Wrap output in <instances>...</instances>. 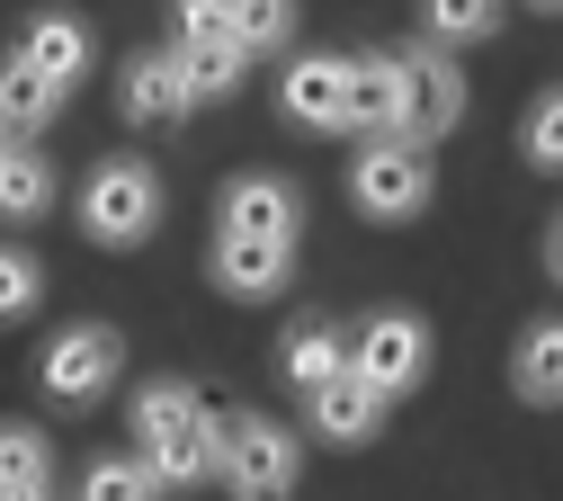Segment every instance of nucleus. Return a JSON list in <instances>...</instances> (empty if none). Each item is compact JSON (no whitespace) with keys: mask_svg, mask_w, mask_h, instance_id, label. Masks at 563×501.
Instances as JSON below:
<instances>
[{"mask_svg":"<svg viewBox=\"0 0 563 501\" xmlns=\"http://www.w3.org/2000/svg\"><path fill=\"white\" fill-rule=\"evenodd\" d=\"M296 475H305V448L287 421H268V412L216 421V483H233V501H287Z\"/></svg>","mask_w":563,"mask_h":501,"instance_id":"1","label":"nucleus"},{"mask_svg":"<svg viewBox=\"0 0 563 501\" xmlns=\"http://www.w3.org/2000/svg\"><path fill=\"white\" fill-rule=\"evenodd\" d=\"M81 233L99 251L153 242L162 233V179H153V162H99L90 188H81Z\"/></svg>","mask_w":563,"mask_h":501,"instance_id":"2","label":"nucleus"},{"mask_svg":"<svg viewBox=\"0 0 563 501\" xmlns=\"http://www.w3.org/2000/svg\"><path fill=\"white\" fill-rule=\"evenodd\" d=\"M465 117V72L439 54V45H420V54H394V143H420V153H430V143L448 134Z\"/></svg>","mask_w":563,"mask_h":501,"instance_id":"3","label":"nucleus"},{"mask_svg":"<svg viewBox=\"0 0 563 501\" xmlns=\"http://www.w3.org/2000/svg\"><path fill=\"white\" fill-rule=\"evenodd\" d=\"M349 197H358V215H376V225H411V215H430L439 171H430V153H420V143L376 134L367 153L349 162Z\"/></svg>","mask_w":563,"mask_h":501,"instance_id":"4","label":"nucleus"},{"mask_svg":"<svg viewBox=\"0 0 563 501\" xmlns=\"http://www.w3.org/2000/svg\"><path fill=\"white\" fill-rule=\"evenodd\" d=\"M117 368H125V340H117V323H63L54 340H45V358H36V385L54 394V403H99L108 385H117Z\"/></svg>","mask_w":563,"mask_h":501,"instance_id":"5","label":"nucleus"},{"mask_svg":"<svg viewBox=\"0 0 563 501\" xmlns=\"http://www.w3.org/2000/svg\"><path fill=\"white\" fill-rule=\"evenodd\" d=\"M349 377L376 385L385 403L411 394L420 377H430V323L420 314H367L358 331H349Z\"/></svg>","mask_w":563,"mask_h":501,"instance_id":"6","label":"nucleus"},{"mask_svg":"<svg viewBox=\"0 0 563 501\" xmlns=\"http://www.w3.org/2000/svg\"><path fill=\"white\" fill-rule=\"evenodd\" d=\"M349 90H358V54H296L277 72V108L313 134H349Z\"/></svg>","mask_w":563,"mask_h":501,"instance_id":"7","label":"nucleus"},{"mask_svg":"<svg viewBox=\"0 0 563 501\" xmlns=\"http://www.w3.org/2000/svg\"><path fill=\"white\" fill-rule=\"evenodd\" d=\"M216 233H268V242H296L305 233V188L277 179V171H242L216 197Z\"/></svg>","mask_w":563,"mask_h":501,"instance_id":"8","label":"nucleus"},{"mask_svg":"<svg viewBox=\"0 0 563 501\" xmlns=\"http://www.w3.org/2000/svg\"><path fill=\"white\" fill-rule=\"evenodd\" d=\"M206 269H216L224 296L268 305V296H287V277H296V242H268V233H216Z\"/></svg>","mask_w":563,"mask_h":501,"instance_id":"9","label":"nucleus"},{"mask_svg":"<svg viewBox=\"0 0 563 501\" xmlns=\"http://www.w3.org/2000/svg\"><path fill=\"white\" fill-rule=\"evenodd\" d=\"M162 54H170V72H179L188 108H206V99H233V90H242V72H251V54H242L233 36H170Z\"/></svg>","mask_w":563,"mask_h":501,"instance_id":"10","label":"nucleus"},{"mask_svg":"<svg viewBox=\"0 0 563 501\" xmlns=\"http://www.w3.org/2000/svg\"><path fill=\"white\" fill-rule=\"evenodd\" d=\"M305 412H313V429H322L331 448H367L376 429H385V394H376V385H358L349 368H340L331 385H313V394H305Z\"/></svg>","mask_w":563,"mask_h":501,"instance_id":"11","label":"nucleus"},{"mask_svg":"<svg viewBox=\"0 0 563 501\" xmlns=\"http://www.w3.org/2000/svg\"><path fill=\"white\" fill-rule=\"evenodd\" d=\"M90 54H99V45H90V28H81V19H63V10L27 19V36H19V63H27V72H45L54 90H73L81 72H90Z\"/></svg>","mask_w":563,"mask_h":501,"instance_id":"12","label":"nucleus"},{"mask_svg":"<svg viewBox=\"0 0 563 501\" xmlns=\"http://www.w3.org/2000/svg\"><path fill=\"white\" fill-rule=\"evenodd\" d=\"M117 108H125L134 126H179V117H188V90H179L170 54H134V63L117 72Z\"/></svg>","mask_w":563,"mask_h":501,"instance_id":"13","label":"nucleus"},{"mask_svg":"<svg viewBox=\"0 0 563 501\" xmlns=\"http://www.w3.org/2000/svg\"><path fill=\"white\" fill-rule=\"evenodd\" d=\"M340 368H349V331H340V323H296L287 340H277V377H287L296 394L331 385Z\"/></svg>","mask_w":563,"mask_h":501,"instance_id":"14","label":"nucleus"},{"mask_svg":"<svg viewBox=\"0 0 563 501\" xmlns=\"http://www.w3.org/2000/svg\"><path fill=\"white\" fill-rule=\"evenodd\" d=\"M63 99H73V90H54L45 72H27L19 54L0 63V134H10V143H19V134H45V126L63 117Z\"/></svg>","mask_w":563,"mask_h":501,"instance_id":"15","label":"nucleus"},{"mask_svg":"<svg viewBox=\"0 0 563 501\" xmlns=\"http://www.w3.org/2000/svg\"><path fill=\"white\" fill-rule=\"evenodd\" d=\"M510 385H519V403H537V412L563 403V323H528V331H519V349H510Z\"/></svg>","mask_w":563,"mask_h":501,"instance_id":"16","label":"nucleus"},{"mask_svg":"<svg viewBox=\"0 0 563 501\" xmlns=\"http://www.w3.org/2000/svg\"><path fill=\"white\" fill-rule=\"evenodd\" d=\"M153 466V483L162 492H197V483H216V421H197V429H170V439H153V448H134Z\"/></svg>","mask_w":563,"mask_h":501,"instance_id":"17","label":"nucleus"},{"mask_svg":"<svg viewBox=\"0 0 563 501\" xmlns=\"http://www.w3.org/2000/svg\"><path fill=\"white\" fill-rule=\"evenodd\" d=\"M45 206H54V162L36 143H10L0 153V225H36Z\"/></svg>","mask_w":563,"mask_h":501,"instance_id":"18","label":"nucleus"},{"mask_svg":"<svg viewBox=\"0 0 563 501\" xmlns=\"http://www.w3.org/2000/svg\"><path fill=\"white\" fill-rule=\"evenodd\" d=\"M197 421H216L197 385H179V377H170V385H144V394H134V448L170 439V429H197Z\"/></svg>","mask_w":563,"mask_h":501,"instance_id":"19","label":"nucleus"},{"mask_svg":"<svg viewBox=\"0 0 563 501\" xmlns=\"http://www.w3.org/2000/svg\"><path fill=\"white\" fill-rule=\"evenodd\" d=\"M224 28L233 45L260 63V54H287L296 45V0H224Z\"/></svg>","mask_w":563,"mask_h":501,"instance_id":"20","label":"nucleus"},{"mask_svg":"<svg viewBox=\"0 0 563 501\" xmlns=\"http://www.w3.org/2000/svg\"><path fill=\"white\" fill-rule=\"evenodd\" d=\"M420 28H430L439 54H448V45H474V36L501 28V0H420Z\"/></svg>","mask_w":563,"mask_h":501,"instance_id":"21","label":"nucleus"},{"mask_svg":"<svg viewBox=\"0 0 563 501\" xmlns=\"http://www.w3.org/2000/svg\"><path fill=\"white\" fill-rule=\"evenodd\" d=\"M394 126V54H358V90H349V134Z\"/></svg>","mask_w":563,"mask_h":501,"instance_id":"22","label":"nucleus"},{"mask_svg":"<svg viewBox=\"0 0 563 501\" xmlns=\"http://www.w3.org/2000/svg\"><path fill=\"white\" fill-rule=\"evenodd\" d=\"M19 483H54V448H45V429L0 421V492H19Z\"/></svg>","mask_w":563,"mask_h":501,"instance_id":"23","label":"nucleus"},{"mask_svg":"<svg viewBox=\"0 0 563 501\" xmlns=\"http://www.w3.org/2000/svg\"><path fill=\"white\" fill-rule=\"evenodd\" d=\"M81 501H162V483H153L144 457H99L81 475Z\"/></svg>","mask_w":563,"mask_h":501,"instance_id":"24","label":"nucleus"},{"mask_svg":"<svg viewBox=\"0 0 563 501\" xmlns=\"http://www.w3.org/2000/svg\"><path fill=\"white\" fill-rule=\"evenodd\" d=\"M36 296H45V269L19 251V242H0V323H19V314H36Z\"/></svg>","mask_w":563,"mask_h":501,"instance_id":"25","label":"nucleus"},{"mask_svg":"<svg viewBox=\"0 0 563 501\" xmlns=\"http://www.w3.org/2000/svg\"><path fill=\"white\" fill-rule=\"evenodd\" d=\"M519 153H528L537 171H563V90H545V99L528 108V126H519Z\"/></svg>","mask_w":563,"mask_h":501,"instance_id":"26","label":"nucleus"},{"mask_svg":"<svg viewBox=\"0 0 563 501\" xmlns=\"http://www.w3.org/2000/svg\"><path fill=\"white\" fill-rule=\"evenodd\" d=\"M545 277L563 286V215H554V233H545Z\"/></svg>","mask_w":563,"mask_h":501,"instance_id":"27","label":"nucleus"},{"mask_svg":"<svg viewBox=\"0 0 563 501\" xmlns=\"http://www.w3.org/2000/svg\"><path fill=\"white\" fill-rule=\"evenodd\" d=\"M0 501H54V483H19V492H0Z\"/></svg>","mask_w":563,"mask_h":501,"instance_id":"28","label":"nucleus"},{"mask_svg":"<svg viewBox=\"0 0 563 501\" xmlns=\"http://www.w3.org/2000/svg\"><path fill=\"white\" fill-rule=\"evenodd\" d=\"M537 10H563V0H537Z\"/></svg>","mask_w":563,"mask_h":501,"instance_id":"29","label":"nucleus"},{"mask_svg":"<svg viewBox=\"0 0 563 501\" xmlns=\"http://www.w3.org/2000/svg\"><path fill=\"white\" fill-rule=\"evenodd\" d=\"M0 153H10V134H0Z\"/></svg>","mask_w":563,"mask_h":501,"instance_id":"30","label":"nucleus"}]
</instances>
